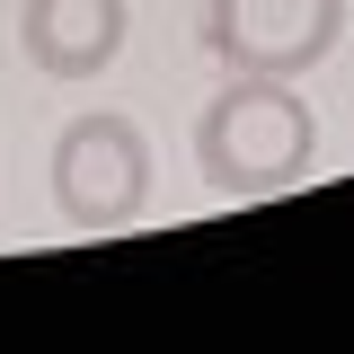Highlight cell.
<instances>
[{"label": "cell", "instance_id": "1", "mask_svg": "<svg viewBox=\"0 0 354 354\" xmlns=\"http://www.w3.org/2000/svg\"><path fill=\"white\" fill-rule=\"evenodd\" d=\"M319 160V115L292 80L230 71L195 115V169L213 195H283Z\"/></svg>", "mask_w": 354, "mask_h": 354}, {"label": "cell", "instance_id": "2", "mask_svg": "<svg viewBox=\"0 0 354 354\" xmlns=\"http://www.w3.org/2000/svg\"><path fill=\"white\" fill-rule=\"evenodd\" d=\"M53 213L71 221V230H133L142 204H151V142L133 115H71L62 142H53Z\"/></svg>", "mask_w": 354, "mask_h": 354}, {"label": "cell", "instance_id": "3", "mask_svg": "<svg viewBox=\"0 0 354 354\" xmlns=\"http://www.w3.org/2000/svg\"><path fill=\"white\" fill-rule=\"evenodd\" d=\"M346 36V0H204V44L221 71L301 80Z\"/></svg>", "mask_w": 354, "mask_h": 354}, {"label": "cell", "instance_id": "4", "mask_svg": "<svg viewBox=\"0 0 354 354\" xmlns=\"http://www.w3.org/2000/svg\"><path fill=\"white\" fill-rule=\"evenodd\" d=\"M124 0H18V44L44 80H97L124 53Z\"/></svg>", "mask_w": 354, "mask_h": 354}]
</instances>
